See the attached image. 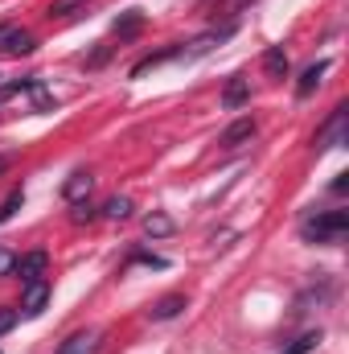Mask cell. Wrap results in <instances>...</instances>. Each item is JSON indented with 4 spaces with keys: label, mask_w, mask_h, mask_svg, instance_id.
Segmentation results:
<instances>
[{
    "label": "cell",
    "mask_w": 349,
    "mask_h": 354,
    "mask_svg": "<svg viewBox=\"0 0 349 354\" xmlns=\"http://www.w3.org/2000/svg\"><path fill=\"white\" fill-rule=\"evenodd\" d=\"M33 99H37V111H54V99H50V91L41 87V83H33Z\"/></svg>",
    "instance_id": "21"
},
{
    "label": "cell",
    "mask_w": 349,
    "mask_h": 354,
    "mask_svg": "<svg viewBox=\"0 0 349 354\" xmlns=\"http://www.w3.org/2000/svg\"><path fill=\"white\" fill-rule=\"evenodd\" d=\"M251 136H255V120H251V115H243V120H235V124L222 132V140H218V145H222V149H239V145H247Z\"/></svg>",
    "instance_id": "6"
},
{
    "label": "cell",
    "mask_w": 349,
    "mask_h": 354,
    "mask_svg": "<svg viewBox=\"0 0 349 354\" xmlns=\"http://www.w3.org/2000/svg\"><path fill=\"white\" fill-rule=\"evenodd\" d=\"M90 189H94V177H90L87 169H79V174H70V181L62 185V198L74 206V202H83V198H87Z\"/></svg>",
    "instance_id": "7"
},
{
    "label": "cell",
    "mask_w": 349,
    "mask_h": 354,
    "mask_svg": "<svg viewBox=\"0 0 349 354\" xmlns=\"http://www.w3.org/2000/svg\"><path fill=\"white\" fill-rule=\"evenodd\" d=\"M247 99H251V87H247V79H243V75H235V79L226 83V91H222V107H230V111H235V107H243Z\"/></svg>",
    "instance_id": "12"
},
{
    "label": "cell",
    "mask_w": 349,
    "mask_h": 354,
    "mask_svg": "<svg viewBox=\"0 0 349 354\" xmlns=\"http://www.w3.org/2000/svg\"><path fill=\"white\" fill-rule=\"evenodd\" d=\"M317 342H321V330H317V334H304V338H296L288 351H279V354H312V351H317Z\"/></svg>",
    "instance_id": "19"
},
{
    "label": "cell",
    "mask_w": 349,
    "mask_h": 354,
    "mask_svg": "<svg viewBox=\"0 0 349 354\" xmlns=\"http://www.w3.org/2000/svg\"><path fill=\"white\" fill-rule=\"evenodd\" d=\"M4 169H8V157H0V174H4Z\"/></svg>",
    "instance_id": "25"
},
{
    "label": "cell",
    "mask_w": 349,
    "mask_h": 354,
    "mask_svg": "<svg viewBox=\"0 0 349 354\" xmlns=\"http://www.w3.org/2000/svg\"><path fill=\"white\" fill-rule=\"evenodd\" d=\"M21 202H25V194H21V189H12V194H8V198L0 202V227H4V223H8V218H12V214L21 210Z\"/></svg>",
    "instance_id": "18"
},
{
    "label": "cell",
    "mask_w": 349,
    "mask_h": 354,
    "mask_svg": "<svg viewBox=\"0 0 349 354\" xmlns=\"http://www.w3.org/2000/svg\"><path fill=\"white\" fill-rule=\"evenodd\" d=\"M83 4H87V0H54V4H50V17H74Z\"/></svg>",
    "instance_id": "20"
},
{
    "label": "cell",
    "mask_w": 349,
    "mask_h": 354,
    "mask_svg": "<svg viewBox=\"0 0 349 354\" xmlns=\"http://www.w3.org/2000/svg\"><path fill=\"white\" fill-rule=\"evenodd\" d=\"M46 264H50V256H46V252H29V256H21V260L12 264V272H17V280H21V284H33V280H41V276H46Z\"/></svg>",
    "instance_id": "5"
},
{
    "label": "cell",
    "mask_w": 349,
    "mask_h": 354,
    "mask_svg": "<svg viewBox=\"0 0 349 354\" xmlns=\"http://www.w3.org/2000/svg\"><path fill=\"white\" fill-rule=\"evenodd\" d=\"M341 140H346V103H341V107L329 115V124L317 132V149H337Z\"/></svg>",
    "instance_id": "4"
},
{
    "label": "cell",
    "mask_w": 349,
    "mask_h": 354,
    "mask_svg": "<svg viewBox=\"0 0 349 354\" xmlns=\"http://www.w3.org/2000/svg\"><path fill=\"white\" fill-rule=\"evenodd\" d=\"M173 58H181V50H177V46H169V50H157V54H148V58H140V62L132 66V79H140V75H148L152 66H161V62H173Z\"/></svg>",
    "instance_id": "14"
},
{
    "label": "cell",
    "mask_w": 349,
    "mask_h": 354,
    "mask_svg": "<svg viewBox=\"0 0 349 354\" xmlns=\"http://www.w3.org/2000/svg\"><path fill=\"white\" fill-rule=\"evenodd\" d=\"M94 351H99V334L94 330H83V334H70L54 354H94Z\"/></svg>",
    "instance_id": "8"
},
{
    "label": "cell",
    "mask_w": 349,
    "mask_h": 354,
    "mask_svg": "<svg viewBox=\"0 0 349 354\" xmlns=\"http://www.w3.org/2000/svg\"><path fill=\"white\" fill-rule=\"evenodd\" d=\"M181 309H185V292H169V297H161V301L148 309V317H152V322H173Z\"/></svg>",
    "instance_id": "10"
},
{
    "label": "cell",
    "mask_w": 349,
    "mask_h": 354,
    "mask_svg": "<svg viewBox=\"0 0 349 354\" xmlns=\"http://www.w3.org/2000/svg\"><path fill=\"white\" fill-rule=\"evenodd\" d=\"M325 71H329V62H325V58H321V62H312V66H308V71L300 75V83H296V95H300V99H308L312 91L321 87V79H325Z\"/></svg>",
    "instance_id": "11"
},
{
    "label": "cell",
    "mask_w": 349,
    "mask_h": 354,
    "mask_svg": "<svg viewBox=\"0 0 349 354\" xmlns=\"http://www.w3.org/2000/svg\"><path fill=\"white\" fill-rule=\"evenodd\" d=\"M70 218H74V223H90V218H94V210H90L87 202H74V210H70Z\"/></svg>",
    "instance_id": "22"
},
{
    "label": "cell",
    "mask_w": 349,
    "mask_h": 354,
    "mask_svg": "<svg viewBox=\"0 0 349 354\" xmlns=\"http://www.w3.org/2000/svg\"><path fill=\"white\" fill-rule=\"evenodd\" d=\"M46 305H50V280L25 284V292H21V313H25V317H37V313H46Z\"/></svg>",
    "instance_id": "3"
},
{
    "label": "cell",
    "mask_w": 349,
    "mask_h": 354,
    "mask_svg": "<svg viewBox=\"0 0 349 354\" xmlns=\"http://www.w3.org/2000/svg\"><path fill=\"white\" fill-rule=\"evenodd\" d=\"M263 71H267L271 79H283V75H288V54H283V46H267V50H263Z\"/></svg>",
    "instance_id": "13"
},
{
    "label": "cell",
    "mask_w": 349,
    "mask_h": 354,
    "mask_svg": "<svg viewBox=\"0 0 349 354\" xmlns=\"http://www.w3.org/2000/svg\"><path fill=\"white\" fill-rule=\"evenodd\" d=\"M17 326V309H0V338Z\"/></svg>",
    "instance_id": "23"
},
{
    "label": "cell",
    "mask_w": 349,
    "mask_h": 354,
    "mask_svg": "<svg viewBox=\"0 0 349 354\" xmlns=\"http://www.w3.org/2000/svg\"><path fill=\"white\" fill-rule=\"evenodd\" d=\"M230 33H235L230 25H226V29H218V33H201V37H197V41H193L189 50H181V58H201V54H210L214 46H222V41H226Z\"/></svg>",
    "instance_id": "9"
},
{
    "label": "cell",
    "mask_w": 349,
    "mask_h": 354,
    "mask_svg": "<svg viewBox=\"0 0 349 354\" xmlns=\"http://www.w3.org/2000/svg\"><path fill=\"white\" fill-rule=\"evenodd\" d=\"M12 264H17V256L0 248V276H12Z\"/></svg>",
    "instance_id": "24"
},
{
    "label": "cell",
    "mask_w": 349,
    "mask_h": 354,
    "mask_svg": "<svg viewBox=\"0 0 349 354\" xmlns=\"http://www.w3.org/2000/svg\"><path fill=\"white\" fill-rule=\"evenodd\" d=\"M349 231V210H325V214H312L304 227H300V235L308 239V243H341Z\"/></svg>",
    "instance_id": "1"
},
{
    "label": "cell",
    "mask_w": 349,
    "mask_h": 354,
    "mask_svg": "<svg viewBox=\"0 0 349 354\" xmlns=\"http://www.w3.org/2000/svg\"><path fill=\"white\" fill-rule=\"evenodd\" d=\"M140 25H144V12H136V8H132V12H123V17L115 21V33H119V37H136V33H140Z\"/></svg>",
    "instance_id": "17"
},
{
    "label": "cell",
    "mask_w": 349,
    "mask_h": 354,
    "mask_svg": "<svg viewBox=\"0 0 349 354\" xmlns=\"http://www.w3.org/2000/svg\"><path fill=\"white\" fill-rule=\"evenodd\" d=\"M103 214H107V218H115V223H123V218H132V198H123V194H115V198H107V202H103Z\"/></svg>",
    "instance_id": "16"
},
{
    "label": "cell",
    "mask_w": 349,
    "mask_h": 354,
    "mask_svg": "<svg viewBox=\"0 0 349 354\" xmlns=\"http://www.w3.org/2000/svg\"><path fill=\"white\" fill-rule=\"evenodd\" d=\"M173 231H177L173 218H169V214H161V210L144 218V235H148V239H165V235H173Z\"/></svg>",
    "instance_id": "15"
},
{
    "label": "cell",
    "mask_w": 349,
    "mask_h": 354,
    "mask_svg": "<svg viewBox=\"0 0 349 354\" xmlns=\"http://www.w3.org/2000/svg\"><path fill=\"white\" fill-rule=\"evenodd\" d=\"M37 50V37L21 25H0V54L4 58H25Z\"/></svg>",
    "instance_id": "2"
}]
</instances>
